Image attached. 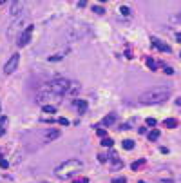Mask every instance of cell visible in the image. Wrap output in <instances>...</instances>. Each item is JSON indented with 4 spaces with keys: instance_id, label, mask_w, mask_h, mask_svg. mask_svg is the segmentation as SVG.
Returning <instances> with one entry per match:
<instances>
[{
    "instance_id": "obj_6",
    "label": "cell",
    "mask_w": 181,
    "mask_h": 183,
    "mask_svg": "<svg viewBox=\"0 0 181 183\" xmlns=\"http://www.w3.org/2000/svg\"><path fill=\"white\" fill-rule=\"evenodd\" d=\"M24 11V4L22 2H13L11 4V17L13 18H20Z\"/></svg>"
},
{
    "instance_id": "obj_3",
    "label": "cell",
    "mask_w": 181,
    "mask_h": 183,
    "mask_svg": "<svg viewBox=\"0 0 181 183\" xmlns=\"http://www.w3.org/2000/svg\"><path fill=\"white\" fill-rule=\"evenodd\" d=\"M71 83L72 82L67 80V78H55V80H51L47 83V87H49V91L58 98V96H63V94H69Z\"/></svg>"
},
{
    "instance_id": "obj_24",
    "label": "cell",
    "mask_w": 181,
    "mask_h": 183,
    "mask_svg": "<svg viewBox=\"0 0 181 183\" xmlns=\"http://www.w3.org/2000/svg\"><path fill=\"white\" fill-rule=\"evenodd\" d=\"M147 65H149V67L154 71V69H156V62H154V60H147Z\"/></svg>"
},
{
    "instance_id": "obj_28",
    "label": "cell",
    "mask_w": 181,
    "mask_h": 183,
    "mask_svg": "<svg viewBox=\"0 0 181 183\" xmlns=\"http://www.w3.org/2000/svg\"><path fill=\"white\" fill-rule=\"evenodd\" d=\"M158 183H174V181H172V180H170V178H168V180H159Z\"/></svg>"
},
{
    "instance_id": "obj_25",
    "label": "cell",
    "mask_w": 181,
    "mask_h": 183,
    "mask_svg": "<svg viewBox=\"0 0 181 183\" xmlns=\"http://www.w3.org/2000/svg\"><path fill=\"white\" fill-rule=\"evenodd\" d=\"M105 134H107L105 129H98V136H100V138H105Z\"/></svg>"
},
{
    "instance_id": "obj_13",
    "label": "cell",
    "mask_w": 181,
    "mask_h": 183,
    "mask_svg": "<svg viewBox=\"0 0 181 183\" xmlns=\"http://www.w3.org/2000/svg\"><path fill=\"white\" fill-rule=\"evenodd\" d=\"M114 122H116V116H114V114H109V116H105L103 120H101V123H103V125H112Z\"/></svg>"
},
{
    "instance_id": "obj_22",
    "label": "cell",
    "mask_w": 181,
    "mask_h": 183,
    "mask_svg": "<svg viewBox=\"0 0 181 183\" xmlns=\"http://www.w3.org/2000/svg\"><path fill=\"white\" fill-rule=\"evenodd\" d=\"M58 123H60V125H69V120H67V118H58Z\"/></svg>"
},
{
    "instance_id": "obj_14",
    "label": "cell",
    "mask_w": 181,
    "mask_h": 183,
    "mask_svg": "<svg viewBox=\"0 0 181 183\" xmlns=\"http://www.w3.org/2000/svg\"><path fill=\"white\" fill-rule=\"evenodd\" d=\"M42 111L45 112V114H55V112H56V107H55V105H43Z\"/></svg>"
},
{
    "instance_id": "obj_33",
    "label": "cell",
    "mask_w": 181,
    "mask_h": 183,
    "mask_svg": "<svg viewBox=\"0 0 181 183\" xmlns=\"http://www.w3.org/2000/svg\"><path fill=\"white\" fill-rule=\"evenodd\" d=\"M179 56H181V53H179Z\"/></svg>"
},
{
    "instance_id": "obj_16",
    "label": "cell",
    "mask_w": 181,
    "mask_h": 183,
    "mask_svg": "<svg viewBox=\"0 0 181 183\" xmlns=\"http://www.w3.org/2000/svg\"><path fill=\"white\" fill-rule=\"evenodd\" d=\"M101 145L111 149V147H112V140H111V138H103V140H101Z\"/></svg>"
},
{
    "instance_id": "obj_11",
    "label": "cell",
    "mask_w": 181,
    "mask_h": 183,
    "mask_svg": "<svg viewBox=\"0 0 181 183\" xmlns=\"http://www.w3.org/2000/svg\"><path fill=\"white\" fill-rule=\"evenodd\" d=\"M163 125L167 127V129H176V127H178V120H174V118H168V120L163 122Z\"/></svg>"
},
{
    "instance_id": "obj_12",
    "label": "cell",
    "mask_w": 181,
    "mask_h": 183,
    "mask_svg": "<svg viewBox=\"0 0 181 183\" xmlns=\"http://www.w3.org/2000/svg\"><path fill=\"white\" fill-rule=\"evenodd\" d=\"M147 138H149L150 141H156V140L159 138V131H158V129H152V131L149 132V134H147Z\"/></svg>"
},
{
    "instance_id": "obj_27",
    "label": "cell",
    "mask_w": 181,
    "mask_h": 183,
    "mask_svg": "<svg viewBox=\"0 0 181 183\" xmlns=\"http://www.w3.org/2000/svg\"><path fill=\"white\" fill-rule=\"evenodd\" d=\"M165 73H167V75H172V73H174V69H172V67H167V65H165Z\"/></svg>"
},
{
    "instance_id": "obj_31",
    "label": "cell",
    "mask_w": 181,
    "mask_h": 183,
    "mask_svg": "<svg viewBox=\"0 0 181 183\" xmlns=\"http://www.w3.org/2000/svg\"><path fill=\"white\" fill-rule=\"evenodd\" d=\"M176 20H179V22H181V11H179V15H176Z\"/></svg>"
},
{
    "instance_id": "obj_1",
    "label": "cell",
    "mask_w": 181,
    "mask_h": 183,
    "mask_svg": "<svg viewBox=\"0 0 181 183\" xmlns=\"http://www.w3.org/2000/svg\"><path fill=\"white\" fill-rule=\"evenodd\" d=\"M168 96H170V87H152L140 96V102L145 105H152V103L165 102Z\"/></svg>"
},
{
    "instance_id": "obj_15",
    "label": "cell",
    "mask_w": 181,
    "mask_h": 183,
    "mask_svg": "<svg viewBox=\"0 0 181 183\" xmlns=\"http://www.w3.org/2000/svg\"><path fill=\"white\" fill-rule=\"evenodd\" d=\"M121 145H123V149H127V151H132L134 149V141L132 140H123Z\"/></svg>"
},
{
    "instance_id": "obj_4",
    "label": "cell",
    "mask_w": 181,
    "mask_h": 183,
    "mask_svg": "<svg viewBox=\"0 0 181 183\" xmlns=\"http://www.w3.org/2000/svg\"><path fill=\"white\" fill-rule=\"evenodd\" d=\"M18 63H20V54L13 53L11 56H9V60L6 62V65H4V73H6V75H13V73L16 71Z\"/></svg>"
},
{
    "instance_id": "obj_32",
    "label": "cell",
    "mask_w": 181,
    "mask_h": 183,
    "mask_svg": "<svg viewBox=\"0 0 181 183\" xmlns=\"http://www.w3.org/2000/svg\"><path fill=\"white\" fill-rule=\"evenodd\" d=\"M0 111H2V105H0Z\"/></svg>"
},
{
    "instance_id": "obj_10",
    "label": "cell",
    "mask_w": 181,
    "mask_h": 183,
    "mask_svg": "<svg viewBox=\"0 0 181 183\" xmlns=\"http://www.w3.org/2000/svg\"><path fill=\"white\" fill-rule=\"evenodd\" d=\"M60 136V131L58 129H53V131H47V134H45V140H56V138Z\"/></svg>"
},
{
    "instance_id": "obj_7",
    "label": "cell",
    "mask_w": 181,
    "mask_h": 183,
    "mask_svg": "<svg viewBox=\"0 0 181 183\" xmlns=\"http://www.w3.org/2000/svg\"><path fill=\"white\" fill-rule=\"evenodd\" d=\"M150 42H152V46H154V47H158L159 51H163V53H170V47L167 46V44H161L159 40H156V38H152Z\"/></svg>"
},
{
    "instance_id": "obj_20",
    "label": "cell",
    "mask_w": 181,
    "mask_h": 183,
    "mask_svg": "<svg viewBox=\"0 0 181 183\" xmlns=\"http://www.w3.org/2000/svg\"><path fill=\"white\" fill-rule=\"evenodd\" d=\"M141 165H143V161H134L132 165H130V169H132V170H138V167H141Z\"/></svg>"
},
{
    "instance_id": "obj_19",
    "label": "cell",
    "mask_w": 181,
    "mask_h": 183,
    "mask_svg": "<svg viewBox=\"0 0 181 183\" xmlns=\"http://www.w3.org/2000/svg\"><path fill=\"white\" fill-rule=\"evenodd\" d=\"M62 56H63V53H58V54H53V56H49V60H62Z\"/></svg>"
},
{
    "instance_id": "obj_5",
    "label": "cell",
    "mask_w": 181,
    "mask_h": 183,
    "mask_svg": "<svg viewBox=\"0 0 181 183\" xmlns=\"http://www.w3.org/2000/svg\"><path fill=\"white\" fill-rule=\"evenodd\" d=\"M33 27L35 26H27L24 31L20 33V36H18V47H24V46H27L29 42H31V34H33Z\"/></svg>"
},
{
    "instance_id": "obj_18",
    "label": "cell",
    "mask_w": 181,
    "mask_h": 183,
    "mask_svg": "<svg viewBox=\"0 0 181 183\" xmlns=\"http://www.w3.org/2000/svg\"><path fill=\"white\" fill-rule=\"evenodd\" d=\"M92 11H94L96 15H103V13H105V9L101 7V6H94V7H92Z\"/></svg>"
},
{
    "instance_id": "obj_21",
    "label": "cell",
    "mask_w": 181,
    "mask_h": 183,
    "mask_svg": "<svg viewBox=\"0 0 181 183\" xmlns=\"http://www.w3.org/2000/svg\"><path fill=\"white\" fill-rule=\"evenodd\" d=\"M147 125H149V127H156V120H154V118H147Z\"/></svg>"
},
{
    "instance_id": "obj_26",
    "label": "cell",
    "mask_w": 181,
    "mask_h": 183,
    "mask_svg": "<svg viewBox=\"0 0 181 183\" xmlns=\"http://www.w3.org/2000/svg\"><path fill=\"white\" fill-rule=\"evenodd\" d=\"M127 180L125 178H116V180H112V183H125Z\"/></svg>"
},
{
    "instance_id": "obj_9",
    "label": "cell",
    "mask_w": 181,
    "mask_h": 183,
    "mask_svg": "<svg viewBox=\"0 0 181 183\" xmlns=\"http://www.w3.org/2000/svg\"><path fill=\"white\" fill-rule=\"evenodd\" d=\"M7 123H9V120H7V116H0V136H4V134H6V129H7Z\"/></svg>"
},
{
    "instance_id": "obj_8",
    "label": "cell",
    "mask_w": 181,
    "mask_h": 183,
    "mask_svg": "<svg viewBox=\"0 0 181 183\" xmlns=\"http://www.w3.org/2000/svg\"><path fill=\"white\" fill-rule=\"evenodd\" d=\"M74 105H76V109H78L80 114H84V112L87 111V102L85 100H74Z\"/></svg>"
},
{
    "instance_id": "obj_23",
    "label": "cell",
    "mask_w": 181,
    "mask_h": 183,
    "mask_svg": "<svg viewBox=\"0 0 181 183\" xmlns=\"http://www.w3.org/2000/svg\"><path fill=\"white\" fill-rule=\"evenodd\" d=\"M7 160H4V158H0V167H2V169H7Z\"/></svg>"
},
{
    "instance_id": "obj_17",
    "label": "cell",
    "mask_w": 181,
    "mask_h": 183,
    "mask_svg": "<svg viewBox=\"0 0 181 183\" xmlns=\"http://www.w3.org/2000/svg\"><path fill=\"white\" fill-rule=\"evenodd\" d=\"M120 13L123 15V17H129V15H130V9L127 7V6H121V9H120Z\"/></svg>"
},
{
    "instance_id": "obj_29",
    "label": "cell",
    "mask_w": 181,
    "mask_h": 183,
    "mask_svg": "<svg viewBox=\"0 0 181 183\" xmlns=\"http://www.w3.org/2000/svg\"><path fill=\"white\" fill-rule=\"evenodd\" d=\"M100 161H107V156L105 154H100Z\"/></svg>"
},
{
    "instance_id": "obj_30",
    "label": "cell",
    "mask_w": 181,
    "mask_h": 183,
    "mask_svg": "<svg viewBox=\"0 0 181 183\" xmlns=\"http://www.w3.org/2000/svg\"><path fill=\"white\" fill-rule=\"evenodd\" d=\"M176 40H178V42H181V33H178V34H176Z\"/></svg>"
},
{
    "instance_id": "obj_2",
    "label": "cell",
    "mask_w": 181,
    "mask_h": 183,
    "mask_svg": "<svg viewBox=\"0 0 181 183\" xmlns=\"http://www.w3.org/2000/svg\"><path fill=\"white\" fill-rule=\"evenodd\" d=\"M82 169H84V161H80V160H76V158H71V160H67V161H63L60 163V165L56 167V176L58 178H62V180H67V178H71V176H74L76 172H80Z\"/></svg>"
}]
</instances>
